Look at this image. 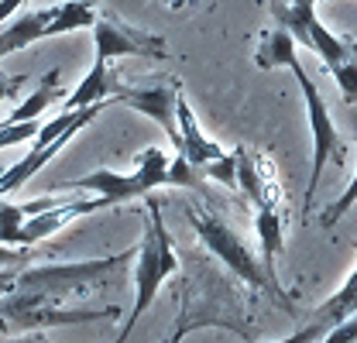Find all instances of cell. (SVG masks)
<instances>
[{"mask_svg": "<svg viewBox=\"0 0 357 343\" xmlns=\"http://www.w3.org/2000/svg\"><path fill=\"white\" fill-rule=\"evenodd\" d=\"M162 185H176L172 182V158L162 148H144L134 158L131 175L96 169V172H89V175H83V178H73L69 182V189H89V192H96L107 206H117V203H128V199H144V196H151Z\"/></svg>", "mask_w": 357, "mask_h": 343, "instance_id": "obj_4", "label": "cell"}, {"mask_svg": "<svg viewBox=\"0 0 357 343\" xmlns=\"http://www.w3.org/2000/svg\"><path fill=\"white\" fill-rule=\"evenodd\" d=\"M21 86H24V76H7V73H0V103H3L7 96H14Z\"/></svg>", "mask_w": 357, "mask_h": 343, "instance_id": "obj_21", "label": "cell"}, {"mask_svg": "<svg viewBox=\"0 0 357 343\" xmlns=\"http://www.w3.org/2000/svg\"><path fill=\"white\" fill-rule=\"evenodd\" d=\"M93 45H96V59L93 66H110V59H121V55H137V59H158L165 62L172 52L162 35H151V31H141L128 21H121L117 14H100L96 10V21H93Z\"/></svg>", "mask_w": 357, "mask_h": 343, "instance_id": "obj_7", "label": "cell"}, {"mask_svg": "<svg viewBox=\"0 0 357 343\" xmlns=\"http://www.w3.org/2000/svg\"><path fill=\"white\" fill-rule=\"evenodd\" d=\"M114 86H117V79L110 76V66H93L86 73V79L76 86L73 96L66 100V110H83V107H93L100 100H110Z\"/></svg>", "mask_w": 357, "mask_h": 343, "instance_id": "obj_13", "label": "cell"}, {"mask_svg": "<svg viewBox=\"0 0 357 343\" xmlns=\"http://www.w3.org/2000/svg\"><path fill=\"white\" fill-rule=\"evenodd\" d=\"M323 343H357V316L337 323V326H330L326 337H323Z\"/></svg>", "mask_w": 357, "mask_h": 343, "instance_id": "obj_20", "label": "cell"}, {"mask_svg": "<svg viewBox=\"0 0 357 343\" xmlns=\"http://www.w3.org/2000/svg\"><path fill=\"white\" fill-rule=\"evenodd\" d=\"M24 3H28V0H0V28H3V24L10 21V14H14L17 7H24Z\"/></svg>", "mask_w": 357, "mask_h": 343, "instance_id": "obj_23", "label": "cell"}, {"mask_svg": "<svg viewBox=\"0 0 357 343\" xmlns=\"http://www.w3.org/2000/svg\"><path fill=\"white\" fill-rule=\"evenodd\" d=\"M176 117H178V155H182L196 172L227 155L217 141H210V137L203 134L199 121H196V114H192V107H189V100H185V93H178Z\"/></svg>", "mask_w": 357, "mask_h": 343, "instance_id": "obj_10", "label": "cell"}, {"mask_svg": "<svg viewBox=\"0 0 357 343\" xmlns=\"http://www.w3.org/2000/svg\"><path fill=\"white\" fill-rule=\"evenodd\" d=\"M52 17H55V10H52V7H42V10H31V14L17 17L14 24L0 28V59L10 55V52L28 48L31 42L48 38V24H52Z\"/></svg>", "mask_w": 357, "mask_h": 343, "instance_id": "obj_11", "label": "cell"}, {"mask_svg": "<svg viewBox=\"0 0 357 343\" xmlns=\"http://www.w3.org/2000/svg\"><path fill=\"white\" fill-rule=\"evenodd\" d=\"M96 210H107V203H103L100 196H93V199H62V203L52 206V210H42V213L28 216V220L21 223V230L14 234V244H10V247H31V244H38L45 237L59 234V230H62L66 223H73L76 216L96 213Z\"/></svg>", "mask_w": 357, "mask_h": 343, "instance_id": "obj_9", "label": "cell"}, {"mask_svg": "<svg viewBox=\"0 0 357 343\" xmlns=\"http://www.w3.org/2000/svg\"><path fill=\"white\" fill-rule=\"evenodd\" d=\"M38 130H42V124H35V121H28V124H3L0 121V151L10 144H21V141H35Z\"/></svg>", "mask_w": 357, "mask_h": 343, "instance_id": "obj_18", "label": "cell"}, {"mask_svg": "<svg viewBox=\"0 0 357 343\" xmlns=\"http://www.w3.org/2000/svg\"><path fill=\"white\" fill-rule=\"evenodd\" d=\"M292 55H296V38H292L285 28H271L265 38H261L258 52H255V66H258V69H278V66H285Z\"/></svg>", "mask_w": 357, "mask_h": 343, "instance_id": "obj_16", "label": "cell"}, {"mask_svg": "<svg viewBox=\"0 0 357 343\" xmlns=\"http://www.w3.org/2000/svg\"><path fill=\"white\" fill-rule=\"evenodd\" d=\"M144 199H148V206H144V241L137 247V268H134V305L131 316L124 319V326L117 333V343L131 340L134 326L151 309V302L158 296V289L165 285V278L182 268L176 247H172V234H169L165 216H162V203L155 196H144Z\"/></svg>", "mask_w": 357, "mask_h": 343, "instance_id": "obj_2", "label": "cell"}, {"mask_svg": "<svg viewBox=\"0 0 357 343\" xmlns=\"http://www.w3.org/2000/svg\"><path fill=\"white\" fill-rule=\"evenodd\" d=\"M182 93L178 79H165L158 86H114V103H124L137 114L151 117L158 128L169 134L172 148L178 151V117H176V100Z\"/></svg>", "mask_w": 357, "mask_h": 343, "instance_id": "obj_8", "label": "cell"}, {"mask_svg": "<svg viewBox=\"0 0 357 343\" xmlns=\"http://www.w3.org/2000/svg\"><path fill=\"white\" fill-rule=\"evenodd\" d=\"M271 10L278 28H285L296 42H303L323 59L344 100L357 107V38L333 35L316 17V0H271Z\"/></svg>", "mask_w": 357, "mask_h": 343, "instance_id": "obj_1", "label": "cell"}, {"mask_svg": "<svg viewBox=\"0 0 357 343\" xmlns=\"http://www.w3.org/2000/svg\"><path fill=\"white\" fill-rule=\"evenodd\" d=\"M199 172H203L206 178H217V182L227 185V189H237V155H234V151H227L223 158L210 162V165H203Z\"/></svg>", "mask_w": 357, "mask_h": 343, "instance_id": "obj_17", "label": "cell"}, {"mask_svg": "<svg viewBox=\"0 0 357 343\" xmlns=\"http://www.w3.org/2000/svg\"><path fill=\"white\" fill-rule=\"evenodd\" d=\"M185 216H189V223H192L199 244L217 257L234 278H241L248 289H255V292H261V296H271L282 309H292V302H289L292 296H289L278 282L268 278L265 264L251 254V247L244 244V237H241L237 230L227 227L223 216H217L213 210H206V206H199V203H189V206H185Z\"/></svg>", "mask_w": 357, "mask_h": 343, "instance_id": "obj_3", "label": "cell"}, {"mask_svg": "<svg viewBox=\"0 0 357 343\" xmlns=\"http://www.w3.org/2000/svg\"><path fill=\"white\" fill-rule=\"evenodd\" d=\"M114 343H117V340H114Z\"/></svg>", "mask_w": 357, "mask_h": 343, "instance_id": "obj_26", "label": "cell"}, {"mask_svg": "<svg viewBox=\"0 0 357 343\" xmlns=\"http://www.w3.org/2000/svg\"><path fill=\"white\" fill-rule=\"evenodd\" d=\"M86 3H89V7H96V3H100V0H86Z\"/></svg>", "mask_w": 357, "mask_h": 343, "instance_id": "obj_25", "label": "cell"}, {"mask_svg": "<svg viewBox=\"0 0 357 343\" xmlns=\"http://www.w3.org/2000/svg\"><path fill=\"white\" fill-rule=\"evenodd\" d=\"M62 96V86H59V69H52L48 76L42 79V86L21 103V107H14V114L3 121V124H28V121H38L45 110L55 103Z\"/></svg>", "mask_w": 357, "mask_h": 343, "instance_id": "obj_14", "label": "cell"}, {"mask_svg": "<svg viewBox=\"0 0 357 343\" xmlns=\"http://www.w3.org/2000/svg\"><path fill=\"white\" fill-rule=\"evenodd\" d=\"M351 316H357V268L351 271V278L316 309V319L312 323H319L323 330H330V326H337V323H344Z\"/></svg>", "mask_w": 357, "mask_h": 343, "instance_id": "obj_12", "label": "cell"}, {"mask_svg": "<svg viewBox=\"0 0 357 343\" xmlns=\"http://www.w3.org/2000/svg\"><path fill=\"white\" fill-rule=\"evenodd\" d=\"M52 10H55V17L48 24V38H59V35H69L79 28H93V21H96V7H89L86 0H62Z\"/></svg>", "mask_w": 357, "mask_h": 343, "instance_id": "obj_15", "label": "cell"}, {"mask_svg": "<svg viewBox=\"0 0 357 343\" xmlns=\"http://www.w3.org/2000/svg\"><path fill=\"white\" fill-rule=\"evenodd\" d=\"M323 333V326L319 323H312V326H303L299 333H292V337H285V340H275V343H310V340H316Z\"/></svg>", "mask_w": 357, "mask_h": 343, "instance_id": "obj_22", "label": "cell"}, {"mask_svg": "<svg viewBox=\"0 0 357 343\" xmlns=\"http://www.w3.org/2000/svg\"><path fill=\"white\" fill-rule=\"evenodd\" d=\"M165 3H169L172 10H182V7H185V0H165Z\"/></svg>", "mask_w": 357, "mask_h": 343, "instance_id": "obj_24", "label": "cell"}, {"mask_svg": "<svg viewBox=\"0 0 357 343\" xmlns=\"http://www.w3.org/2000/svg\"><path fill=\"white\" fill-rule=\"evenodd\" d=\"M128 257H134V251L100 257V261H73V264H38V268H24V271H17L14 292H31V296H45V299L59 302L62 296H69V292H83L93 282H103L110 271L124 268Z\"/></svg>", "mask_w": 357, "mask_h": 343, "instance_id": "obj_5", "label": "cell"}, {"mask_svg": "<svg viewBox=\"0 0 357 343\" xmlns=\"http://www.w3.org/2000/svg\"><path fill=\"white\" fill-rule=\"evenodd\" d=\"M285 66L292 69L296 83H299V89H303L306 114H310V130H312V165H310V182H306V199H303V216L310 220L312 199H316V185H319V175H323V169H326V162H330V158H340V151H344V137H340V130H337L333 117H330V107H326L323 93L316 89V83L310 79V73L303 69L299 55H292Z\"/></svg>", "mask_w": 357, "mask_h": 343, "instance_id": "obj_6", "label": "cell"}, {"mask_svg": "<svg viewBox=\"0 0 357 343\" xmlns=\"http://www.w3.org/2000/svg\"><path fill=\"white\" fill-rule=\"evenodd\" d=\"M354 203H357V172H354V178H351V185H347V192H344V196H340L337 203H330V206L323 210L319 223H323V227H333V223H337L340 216L347 213V210H351Z\"/></svg>", "mask_w": 357, "mask_h": 343, "instance_id": "obj_19", "label": "cell"}]
</instances>
